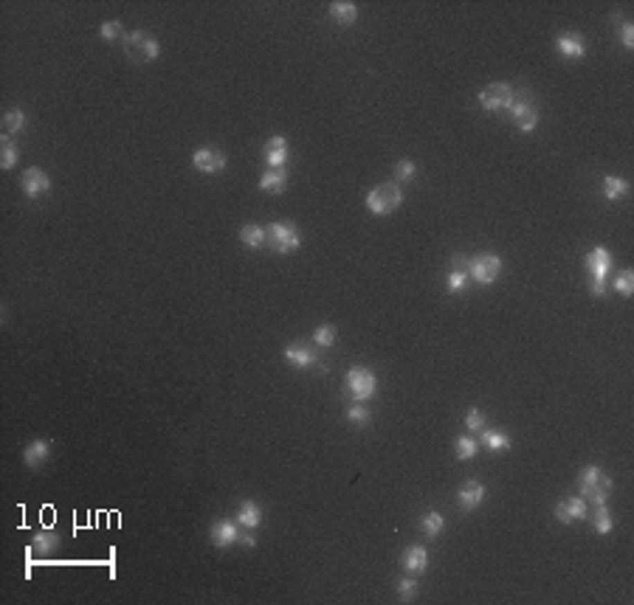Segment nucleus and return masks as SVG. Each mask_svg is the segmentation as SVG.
<instances>
[{"label":"nucleus","mask_w":634,"mask_h":605,"mask_svg":"<svg viewBox=\"0 0 634 605\" xmlns=\"http://www.w3.org/2000/svg\"><path fill=\"white\" fill-rule=\"evenodd\" d=\"M240 524H234V521H229V518H220V521H215V527L209 530V538H211V543L215 546H220V549H229V546H234L237 543V538H240V530H237Z\"/></svg>","instance_id":"obj_13"},{"label":"nucleus","mask_w":634,"mask_h":605,"mask_svg":"<svg viewBox=\"0 0 634 605\" xmlns=\"http://www.w3.org/2000/svg\"><path fill=\"white\" fill-rule=\"evenodd\" d=\"M556 518L561 524H572V521H583L589 518V501L581 498V496H572V498H561L556 504Z\"/></svg>","instance_id":"obj_11"},{"label":"nucleus","mask_w":634,"mask_h":605,"mask_svg":"<svg viewBox=\"0 0 634 605\" xmlns=\"http://www.w3.org/2000/svg\"><path fill=\"white\" fill-rule=\"evenodd\" d=\"M192 163L197 172H203V175H218V172L226 169V155L215 147H200V150H195Z\"/></svg>","instance_id":"obj_10"},{"label":"nucleus","mask_w":634,"mask_h":605,"mask_svg":"<svg viewBox=\"0 0 634 605\" xmlns=\"http://www.w3.org/2000/svg\"><path fill=\"white\" fill-rule=\"evenodd\" d=\"M237 543H240V546H248V549H254V546H257V538H254L251 532H245V530H240V538H237Z\"/></svg>","instance_id":"obj_41"},{"label":"nucleus","mask_w":634,"mask_h":605,"mask_svg":"<svg viewBox=\"0 0 634 605\" xmlns=\"http://www.w3.org/2000/svg\"><path fill=\"white\" fill-rule=\"evenodd\" d=\"M507 110L513 113V121H516V127L522 129V133H533V129H536V124H538V110L533 107V102H530L527 93H522V96L516 93Z\"/></svg>","instance_id":"obj_9"},{"label":"nucleus","mask_w":634,"mask_h":605,"mask_svg":"<svg viewBox=\"0 0 634 605\" xmlns=\"http://www.w3.org/2000/svg\"><path fill=\"white\" fill-rule=\"evenodd\" d=\"M260 521H263V509H260L257 501H243V504L237 507V524H240L243 530H257Z\"/></svg>","instance_id":"obj_19"},{"label":"nucleus","mask_w":634,"mask_h":605,"mask_svg":"<svg viewBox=\"0 0 634 605\" xmlns=\"http://www.w3.org/2000/svg\"><path fill=\"white\" fill-rule=\"evenodd\" d=\"M454 259H457V262H454V268L446 276V287H448V293H462L465 287H468L471 276H468V268L459 262V256H454Z\"/></svg>","instance_id":"obj_22"},{"label":"nucleus","mask_w":634,"mask_h":605,"mask_svg":"<svg viewBox=\"0 0 634 605\" xmlns=\"http://www.w3.org/2000/svg\"><path fill=\"white\" fill-rule=\"evenodd\" d=\"M285 361L293 363V366H299V369H308V366H319L322 372H327V366L319 361V355L308 347H302V343H290V347H285Z\"/></svg>","instance_id":"obj_14"},{"label":"nucleus","mask_w":634,"mask_h":605,"mask_svg":"<svg viewBox=\"0 0 634 605\" xmlns=\"http://www.w3.org/2000/svg\"><path fill=\"white\" fill-rule=\"evenodd\" d=\"M628 192H631V186H628V181H623V178L609 175V178L604 181V197H606V200H623Z\"/></svg>","instance_id":"obj_27"},{"label":"nucleus","mask_w":634,"mask_h":605,"mask_svg":"<svg viewBox=\"0 0 634 605\" xmlns=\"http://www.w3.org/2000/svg\"><path fill=\"white\" fill-rule=\"evenodd\" d=\"M240 242L245 248H263L268 242V231L263 226H243L240 228Z\"/></svg>","instance_id":"obj_24"},{"label":"nucleus","mask_w":634,"mask_h":605,"mask_svg":"<svg viewBox=\"0 0 634 605\" xmlns=\"http://www.w3.org/2000/svg\"><path fill=\"white\" fill-rule=\"evenodd\" d=\"M426 566H429V552H426V546H409V549L403 552V569H406L409 575L426 572Z\"/></svg>","instance_id":"obj_20"},{"label":"nucleus","mask_w":634,"mask_h":605,"mask_svg":"<svg viewBox=\"0 0 634 605\" xmlns=\"http://www.w3.org/2000/svg\"><path fill=\"white\" fill-rule=\"evenodd\" d=\"M369 408L364 406V403H353L350 408H347V419H350V425H355V428H364V425H369Z\"/></svg>","instance_id":"obj_33"},{"label":"nucleus","mask_w":634,"mask_h":605,"mask_svg":"<svg viewBox=\"0 0 634 605\" xmlns=\"http://www.w3.org/2000/svg\"><path fill=\"white\" fill-rule=\"evenodd\" d=\"M124 54L130 57L133 62H155L158 54H161V46H158V39H152L147 31H133V34H127L124 37Z\"/></svg>","instance_id":"obj_2"},{"label":"nucleus","mask_w":634,"mask_h":605,"mask_svg":"<svg viewBox=\"0 0 634 605\" xmlns=\"http://www.w3.org/2000/svg\"><path fill=\"white\" fill-rule=\"evenodd\" d=\"M0 163H3V169H12L17 163V147L12 144V136H0Z\"/></svg>","instance_id":"obj_31"},{"label":"nucleus","mask_w":634,"mask_h":605,"mask_svg":"<svg viewBox=\"0 0 634 605\" xmlns=\"http://www.w3.org/2000/svg\"><path fill=\"white\" fill-rule=\"evenodd\" d=\"M403 203V192L398 183H380L375 186L369 195H367V208L378 217H384V214H392L398 206Z\"/></svg>","instance_id":"obj_4"},{"label":"nucleus","mask_w":634,"mask_h":605,"mask_svg":"<svg viewBox=\"0 0 634 605\" xmlns=\"http://www.w3.org/2000/svg\"><path fill=\"white\" fill-rule=\"evenodd\" d=\"M34 552H57L60 549V535L57 532H37L31 541Z\"/></svg>","instance_id":"obj_29"},{"label":"nucleus","mask_w":634,"mask_h":605,"mask_svg":"<svg viewBox=\"0 0 634 605\" xmlns=\"http://www.w3.org/2000/svg\"><path fill=\"white\" fill-rule=\"evenodd\" d=\"M330 20L338 26H353L358 20V6L350 0H335V3H330Z\"/></svg>","instance_id":"obj_21"},{"label":"nucleus","mask_w":634,"mask_h":605,"mask_svg":"<svg viewBox=\"0 0 634 605\" xmlns=\"http://www.w3.org/2000/svg\"><path fill=\"white\" fill-rule=\"evenodd\" d=\"M344 383H347V392H350V397L355 403H367L375 395V386H378L375 374L369 369H364V366H353L347 372V380Z\"/></svg>","instance_id":"obj_6"},{"label":"nucleus","mask_w":634,"mask_h":605,"mask_svg":"<svg viewBox=\"0 0 634 605\" xmlns=\"http://www.w3.org/2000/svg\"><path fill=\"white\" fill-rule=\"evenodd\" d=\"M265 231H268V242L274 245L276 253H293V251H299V245H302L299 228H293L290 223H271Z\"/></svg>","instance_id":"obj_7"},{"label":"nucleus","mask_w":634,"mask_h":605,"mask_svg":"<svg viewBox=\"0 0 634 605\" xmlns=\"http://www.w3.org/2000/svg\"><path fill=\"white\" fill-rule=\"evenodd\" d=\"M612 287H615L620 296L628 298V296L634 293V273H631V271H620V273L612 279Z\"/></svg>","instance_id":"obj_34"},{"label":"nucleus","mask_w":634,"mask_h":605,"mask_svg":"<svg viewBox=\"0 0 634 605\" xmlns=\"http://www.w3.org/2000/svg\"><path fill=\"white\" fill-rule=\"evenodd\" d=\"M516 91L511 88V84H504V82H493L488 84V88L479 91V105L488 110V113H496V110H507L513 102Z\"/></svg>","instance_id":"obj_8"},{"label":"nucleus","mask_w":634,"mask_h":605,"mask_svg":"<svg viewBox=\"0 0 634 605\" xmlns=\"http://www.w3.org/2000/svg\"><path fill=\"white\" fill-rule=\"evenodd\" d=\"M465 428L468 431H482L485 428V414L479 408H471L468 414H465Z\"/></svg>","instance_id":"obj_38"},{"label":"nucleus","mask_w":634,"mask_h":605,"mask_svg":"<svg viewBox=\"0 0 634 605\" xmlns=\"http://www.w3.org/2000/svg\"><path fill=\"white\" fill-rule=\"evenodd\" d=\"M420 527H423V532H426L429 538H437L446 530V518L440 512H426V515H423V521H420Z\"/></svg>","instance_id":"obj_30"},{"label":"nucleus","mask_w":634,"mask_h":605,"mask_svg":"<svg viewBox=\"0 0 634 605\" xmlns=\"http://www.w3.org/2000/svg\"><path fill=\"white\" fill-rule=\"evenodd\" d=\"M49 456H51V440H34L23 451V462L28 467H39L42 462H49Z\"/></svg>","instance_id":"obj_18"},{"label":"nucleus","mask_w":634,"mask_h":605,"mask_svg":"<svg viewBox=\"0 0 634 605\" xmlns=\"http://www.w3.org/2000/svg\"><path fill=\"white\" fill-rule=\"evenodd\" d=\"M592 527H595L598 535H609V532L615 530V518L609 515L606 504H598V507H595V512H592Z\"/></svg>","instance_id":"obj_25"},{"label":"nucleus","mask_w":634,"mask_h":605,"mask_svg":"<svg viewBox=\"0 0 634 605\" xmlns=\"http://www.w3.org/2000/svg\"><path fill=\"white\" fill-rule=\"evenodd\" d=\"M479 445H485L488 451H507L511 448V437H507L504 431H482Z\"/></svg>","instance_id":"obj_26"},{"label":"nucleus","mask_w":634,"mask_h":605,"mask_svg":"<svg viewBox=\"0 0 634 605\" xmlns=\"http://www.w3.org/2000/svg\"><path fill=\"white\" fill-rule=\"evenodd\" d=\"M414 172H417L414 161H398V166H395V178H398V181H412Z\"/></svg>","instance_id":"obj_39"},{"label":"nucleus","mask_w":634,"mask_h":605,"mask_svg":"<svg viewBox=\"0 0 634 605\" xmlns=\"http://www.w3.org/2000/svg\"><path fill=\"white\" fill-rule=\"evenodd\" d=\"M288 155H290V150H288V141L282 136L268 138V144H265V163H268V169H282L288 163Z\"/></svg>","instance_id":"obj_17"},{"label":"nucleus","mask_w":634,"mask_h":605,"mask_svg":"<svg viewBox=\"0 0 634 605\" xmlns=\"http://www.w3.org/2000/svg\"><path fill=\"white\" fill-rule=\"evenodd\" d=\"M49 192H51V178H49L42 169L31 166V169L23 172V195H26L28 200H37V197L49 195Z\"/></svg>","instance_id":"obj_12"},{"label":"nucleus","mask_w":634,"mask_h":605,"mask_svg":"<svg viewBox=\"0 0 634 605\" xmlns=\"http://www.w3.org/2000/svg\"><path fill=\"white\" fill-rule=\"evenodd\" d=\"M285 183H288L285 169H265L263 178H260V189L263 192H274V195H282L285 192Z\"/></svg>","instance_id":"obj_23"},{"label":"nucleus","mask_w":634,"mask_h":605,"mask_svg":"<svg viewBox=\"0 0 634 605\" xmlns=\"http://www.w3.org/2000/svg\"><path fill=\"white\" fill-rule=\"evenodd\" d=\"M313 341L319 343V347H333V343H335V327H333V324H322V327H316Z\"/></svg>","instance_id":"obj_35"},{"label":"nucleus","mask_w":634,"mask_h":605,"mask_svg":"<svg viewBox=\"0 0 634 605\" xmlns=\"http://www.w3.org/2000/svg\"><path fill=\"white\" fill-rule=\"evenodd\" d=\"M482 498H485V485L482 482H465L459 487V493H457V501H459V509L462 512L477 509L482 504Z\"/></svg>","instance_id":"obj_16"},{"label":"nucleus","mask_w":634,"mask_h":605,"mask_svg":"<svg viewBox=\"0 0 634 605\" xmlns=\"http://www.w3.org/2000/svg\"><path fill=\"white\" fill-rule=\"evenodd\" d=\"M502 273V259L496 253H479L468 262V276L477 282V285H493Z\"/></svg>","instance_id":"obj_5"},{"label":"nucleus","mask_w":634,"mask_h":605,"mask_svg":"<svg viewBox=\"0 0 634 605\" xmlns=\"http://www.w3.org/2000/svg\"><path fill=\"white\" fill-rule=\"evenodd\" d=\"M578 490H581V498L592 501V504H606L609 493L615 490V482L606 476V473L595 464H589L581 470V476H578Z\"/></svg>","instance_id":"obj_1"},{"label":"nucleus","mask_w":634,"mask_h":605,"mask_svg":"<svg viewBox=\"0 0 634 605\" xmlns=\"http://www.w3.org/2000/svg\"><path fill=\"white\" fill-rule=\"evenodd\" d=\"M620 42H623V48H634V26L631 23H623V28H620Z\"/></svg>","instance_id":"obj_40"},{"label":"nucleus","mask_w":634,"mask_h":605,"mask_svg":"<svg viewBox=\"0 0 634 605\" xmlns=\"http://www.w3.org/2000/svg\"><path fill=\"white\" fill-rule=\"evenodd\" d=\"M556 48L561 51V57L567 60H581L586 54V42L578 31H564L558 39H556Z\"/></svg>","instance_id":"obj_15"},{"label":"nucleus","mask_w":634,"mask_h":605,"mask_svg":"<svg viewBox=\"0 0 634 605\" xmlns=\"http://www.w3.org/2000/svg\"><path fill=\"white\" fill-rule=\"evenodd\" d=\"M586 268L592 273V296H598V298L606 296V273L612 268V253L604 245L592 248L586 253Z\"/></svg>","instance_id":"obj_3"},{"label":"nucleus","mask_w":634,"mask_h":605,"mask_svg":"<svg viewBox=\"0 0 634 605\" xmlns=\"http://www.w3.org/2000/svg\"><path fill=\"white\" fill-rule=\"evenodd\" d=\"M99 37H102L105 42H113V39H118V37H121V23H118V20H107V23H102V28H99Z\"/></svg>","instance_id":"obj_37"},{"label":"nucleus","mask_w":634,"mask_h":605,"mask_svg":"<svg viewBox=\"0 0 634 605\" xmlns=\"http://www.w3.org/2000/svg\"><path fill=\"white\" fill-rule=\"evenodd\" d=\"M398 594H400V602H412L417 597V583L412 577H403L398 580Z\"/></svg>","instance_id":"obj_36"},{"label":"nucleus","mask_w":634,"mask_h":605,"mask_svg":"<svg viewBox=\"0 0 634 605\" xmlns=\"http://www.w3.org/2000/svg\"><path fill=\"white\" fill-rule=\"evenodd\" d=\"M23 129H26V113L17 110V107L6 110V116H3V133L6 136H17V133H23Z\"/></svg>","instance_id":"obj_28"},{"label":"nucleus","mask_w":634,"mask_h":605,"mask_svg":"<svg viewBox=\"0 0 634 605\" xmlns=\"http://www.w3.org/2000/svg\"><path fill=\"white\" fill-rule=\"evenodd\" d=\"M477 448H479V442L474 440V437H459L457 442H454V451H457V459H474L477 456Z\"/></svg>","instance_id":"obj_32"}]
</instances>
